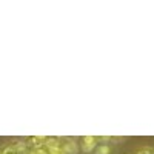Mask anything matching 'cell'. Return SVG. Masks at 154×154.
I'll return each instance as SVG.
<instances>
[{
  "mask_svg": "<svg viewBox=\"0 0 154 154\" xmlns=\"http://www.w3.org/2000/svg\"><path fill=\"white\" fill-rule=\"evenodd\" d=\"M59 146L62 148L63 154H77L79 145L71 137H59Z\"/></svg>",
  "mask_w": 154,
  "mask_h": 154,
  "instance_id": "cell-1",
  "label": "cell"
},
{
  "mask_svg": "<svg viewBox=\"0 0 154 154\" xmlns=\"http://www.w3.org/2000/svg\"><path fill=\"white\" fill-rule=\"evenodd\" d=\"M97 136H83L82 139H80V149L83 151V152H86V154H91L94 149H96V146H97Z\"/></svg>",
  "mask_w": 154,
  "mask_h": 154,
  "instance_id": "cell-2",
  "label": "cell"
},
{
  "mask_svg": "<svg viewBox=\"0 0 154 154\" xmlns=\"http://www.w3.org/2000/svg\"><path fill=\"white\" fill-rule=\"evenodd\" d=\"M28 146L26 143H22V142H17V143H11L5 148L0 149V154H28Z\"/></svg>",
  "mask_w": 154,
  "mask_h": 154,
  "instance_id": "cell-3",
  "label": "cell"
},
{
  "mask_svg": "<svg viewBox=\"0 0 154 154\" xmlns=\"http://www.w3.org/2000/svg\"><path fill=\"white\" fill-rule=\"evenodd\" d=\"M93 154H111V145L109 142H99Z\"/></svg>",
  "mask_w": 154,
  "mask_h": 154,
  "instance_id": "cell-4",
  "label": "cell"
},
{
  "mask_svg": "<svg viewBox=\"0 0 154 154\" xmlns=\"http://www.w3.org/2000/svg\"><path fill=\"white\" fill-rule=\"evenodd\" d=\"M28 154H48L45 145H40V146H31L28 149Z\"/></svg>",
  "mask_w": 154,
  "mask_h": 154,
  "instance_id": "cell-5",
  "label": "cell"
},
{
  "mask_svg": "<svg viewBox=\"0 0 154 154\" xmlns=\"http://www.w3.org/2000/svg\"><path fill=\"white\" fill-rule=\"evenodd\" d=\"M136 154H154V149L152 148H148V146H143V148H140Z\"/></svg>",
  "mask_w": 154,
  "mask_h": 154,
  "instance_id": "cell-6",
  "label": "cell"
}]
</instances>
